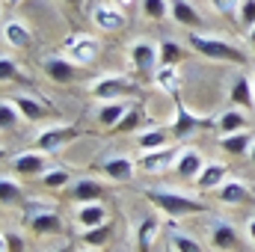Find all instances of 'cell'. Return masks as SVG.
Instances as JSON below:
<instances>
[{"mask_svg":"<svg viewBox=\"0 0 255 252\" xmlns=\"http://www.w3.org/2000/svg\"><path fill=\"white\" fill-rule=\"evenodd\" d=\"M187 45H190L196 54H202L205 60H214V63H232V65L250 63V57H247L238 45H232L229 39H223V36L190 33V36H187Z\"/></svg>","mask_w":255,"mask_h":252,"instance_id":"cell-1","label":"cell"},{"mask_svg":"<svg viewBox=\"0 0 255 252\" xmlns=\"http://www.w3.org/2000/svg\"><path fill=\"white\" fill-rule=\"evenodd\" d=\"M157 211H163L166 217H190V214H205V202L190 199V196H181V193H172V190H145L142 193Z\"/></svg>","mask_w":255,"mask_h":252,"instance_id":"cell-2","label":"cell"},{"mask_svg":"<svg viewBox=\"0 0 255 252\" xmlns=\"http://www.w3.org/2000/svg\"><path fill=\"white\" fill-rule=\"evenodd\" d=\"M136 86L122 77V74H104V77H95L89 83V95L101 104V101H125L128 95H133Z\"/></svg>","mask_w":255,"mask_h":252,"instance_id":"cell-3","label":"cell"},{"mask_svg":"<svg viewBox=\"0 0 255 252\" xmlns=\"http://www.w3.org/2000/svg\"><path fill=\"white\" fill-rule=\"evenodd\" d=\"M63 54L74 65H92L101 54V42L89 33H71L63 45Z\"/></svg>","mask_w":255,"mask_h":252,"instance_id":"cell-4","label":"cell"},{"mask_svg":"<svg viewBox=\"0 0 255 252\" xmlns=\"http://www.w3.org/2000/svg\"><path fill=\"white\" fill-rule=\"evenodd\" d=\"M92 24L98 30H104V33H119V30H125L128 15H125V9L116 6L113 0H98L92 6Z\"/></svg>","mask_w":255,"mask_h":252,"instance_id":"cell-5","label":"cell"},{"mask_svg":"<svg viewBox=\"0 0 255 252\" xmlns=\"http://www.w3.org/2000/svg\"><path fill=\"white\" fill-rule=\"evenodd\" d=\"M211 125H214V119H208V116H196V113L187 110L181 101H175V119H172V125H169V133H172L175 139H187V136H193L196 130L211 127Z\"/></svg>","mask_w":255,"mask_h":252,"instance_id":"cell-6","label":"cell"},{"mask_svg":"<svg viewBox=\"0 0 255 252\" xmlns=\"http://www.w3.org/2000/svg\"><path fill=\"white\" fill-rule=\"evenodd\" d=\"M71 139H77V127L74 125H51V127H45V130L36 133L33 145L42 148V151H48V154H57Z\"/></svg>","mask_w":255,"mask_h":252,"instance_id":"cell-7","label":"cell"},{"mask_svg":"<svg viewBox=\"0 0 255 252\" xmlns=\"http://www.w3.org/2000/svg\"><path fill=\"white\" fill-rule=\"evenodd\" d=\"M205 154L199 151V148H193V145H184V148H178V157H175V163H172V172L181 178V181H196L199 178V172L205 169Z\"/></svg>","mask_w":255,"mask_h":252,"instance_id":"cell-8","label":"cell"},{"mask_svg":"<svg viewBox=\"0 0 255 252\" xmlns=\"http://www.w3.org/2000/svg\"><path fill=\"white\" fill-rule=\"evenodd\" d=\"M128 57H130V63H133L136 71H142V74H154V68L160 65V48H157L154 42H148V39H136V42L130 45Z\"/></svg>","mask_w":255,"mask_h":252,"instance_id":"cell-9","label":"cell"},{"mask_svg":"<svg viewBox=\"0 0 255 252\" xmlns=\"http://www.w3.org/2000/svg\"><path fill=\"white\" fill-rule=\"evenodd\" d=\"M175 157H178V145H163V148L142 151V154L136 157V163H139V169H142V172L157 175V172H163V169H172Z\"/></svg>","mask_w":255,"mask_h":252,"instance_id":"cell-10","label":"cell"},{"mask_svg":"<svg viewBox=\"0 0 255 252\" xmlns=\"http://www.w3.org/2000/svg\"><path fill=\"white\" fill-rule=\"evenodd\" d=\"M12 169L18 175H45L48 172V151L42 148H27V151H18L12 154Z\"/></svg>","mask_w":255,"mask_h":252,"instance_id":"cell-11","label":"cell"},{"mask_svg":"<svg viewBox=\"0 0 255 252\" xmlns=\"http://www.w3.org/2000/svg\"><path fill=\"white\" fill-rule=\"evenodd\" d=\"M101 169H104V175H107L110 181H116V184H125V181H130V178L136 175L139 163H136L130 154H110V157L101 163Z\"/></svg>","mask_w":255,"mask_h":252,"instance_id":"cell-12","label":"cell"},{"mask_svg":"<svg viewBox=\"0 0 255 252\" xmlns=\"http://www.w3.org/2000/svg\"><path fill=\"white\" fill-rule=\"evenodd\" d=\"M42 68H45V74H48L54 83H68V80H74V74H77L80 65H74L65 54H48V57L42 60Z\"/></svg>","mask_w":255,"mask_h":252,"instance_id":"cell-13","label":"cell"},{"mask_svg":"<svg viewBox=\"0 0 255 252\" xmlns=\"http://www.w3.org/2000/svg\"><path fill=\"white\" fill-rule=\"evenodd\" d=\"M74 220L83 232H89V229H98V226L110 223V214L101 202H80V208L74 211Z\"/></svg>","mask_w":255,"mask_h":252,"instance_id":"cell-14","label":"cell"},{"mask_svg":"<svg viewBox=\"0 0 255 252\" xmlns=\"http://www.w3.org/2000/svg\"><path fill=\"white\" fill-rule=\"evenodd\" d=\"M27 226L36 232V235H60L65 226H63V217L51 208H42V211H33L27 217Z\"/></svg>","mask_w":255,"mask_h":252,"instance_id":"cell-15","label":"cell"},{"mask_svg":"<svg viewBox=\"0 0 255 252\" xmlns=\"http://www.w3.org/2000/svg\"><path fill=\"white\" fill-rule=\"evenodd\" d=\"M229 98H232V107H247L255 110V89H253V74H238L232 80V89H229Z\"/></svg>","mask_w":255,"mask_h":252,"instance_id":"cell-16","label":"cell"},{"mask_svg":"<svg viewBox=\"0 0 255 252\" xmlns=\"http://www.w3.org/2000/svg\"><path fill=\"white\" fill-rule=\"evenodd\" d=\"M255 133L247 127V130H235V133H220V148L226 151V154H232V157H244V154H250V145H253Z\"/></svg>","mask_w":255,"mask_h":252,"instance_id":"cell-17","label":"cell"},{"mask_svg":"<svg viewBox=\"0 0 255 252\" xmlns=\"http://www.w3.org/2000/svg\"><path fill=\"white\" fill-rule=\"evenodd\" d=\"M151 77H154V86H157L160 92H166V95L178 98V92H181V83H184V77H181L178 65H157Z\"/></svg>","mask_w":255,"mask_h":252,"instance_id":"cell-18","label":"cell"},{"mask_svg":"<svg viewBox=\"0 0 255 252\" xmlns=\"http://www.w3.org/2000/svg\"><path fill=\"white\" fill-rule=\"evenodd\" d=\"M211 244L217 247V250H238V244H241V238H238V229L232 226V223H226V220H217V223H211Z\"/></svg>","mask_w":255,"mask_h":252,"instance_id":"cell-19","label":"cell"},{"mask_svg":"<svg viewBox=\"0 0 255 252\" xmlns=\"http://www.w3.org/2000/svg\"><path fill=\"white\" fill-rule=\"evenodd\" d=\"M128 101H101L98 104V110H95V122L101 127H107V130H113V127L122 122V116L128 113Z\"/></svg>","mask_w":255,"mask_h":252,"instance_id":"cell-20","label":"cell"},{"mask_svg":"<svg viewBox=\"0 0 255 252\" xmlns=\"http://www.w3.org/2000/svg\"><path fill=\"white\" fill-rule=\"evenodd\" d=\"M217 196H220L223 205H247V202H253L250 187L244 181H238V178H226V184L217 190Z\"/></svg>","mask_w":255,"mask_h":252,"instance_id":"cell-21","label":"cell"},{"mask_svg":"<svg viewBox=\"0 0 255 252\" xmlns=\"http://www.w3.org/2000/svg\"><path fill=\"white\" fill-rule=\"evenodd\" d=\"M30 39H33V33H30V27H27L24 21H18V18L3 21V42H6L9 48H27Z\"/></svg>","mask_w":255,"mask_h":252,"instance_id":"cell-22","label":"cell"},{"mask_svg":"<svg viewBox=\"0 0 255 252\" xmlns=\"http://www.w3.org/2000/svg\"><path fill=\"white\" fill-rule=\"evenodd\" d=\"M226 178H229V169L223 166V163H205V169L199 172V178H196V187L199 190H220L223 184H226Z\"/></svg>","mask_w":255,"mask_h":252,"instance_id":"cell-23","label":"cell"},{"mask_svg":"<svg viewBox=\"0 0 255 252\" xmlns=\"http://www.w3.org/2000/svg\"><path fill=\"white\" fill-rule=\"evenodd\" d=\"M169 15H172L181 27H190V30H196V27L202 24V15L193 9L187 0H169Z\"/></svg>","mask_w":255,"mask_h":252,"instance_id":"cell-24","label":"cell"},{"mask_svg":"<svg viewBox=\"0 0 255 252\" xmlns=\"http://www.w3.org/2000/svg\"><path fill=\"white\" fill-rule=\"evenodd\" d=\"M169 139H172L169 127H151V130H142V133H136V145H139V151L163 148V145H169Z\"/></svg>","mask_w":255,"mask_h":252,"instance_id":"cell-25","label":"cell"},{"mask_svg":"<svg viewBox=\"0 0 255 252\" xmlns=\"http://www.w3.org/2000/svg\"><path fill=\"white\" fill-rule=\"evenodd\" d=\"M157 232H160V220H157V217H145V220L139 223V229H136V250L151 252V244H154Z\"/></svg>","mask_w":255,"mask_h":252,"instance_id":"cell-26","label":"cell"},{"mask_svg":"<svg viewBox=\"0 0 255 252\" xmlns=\"http://www.w3.org/2000/svg\"><path fill=\"white\" fill-rule=\"evenodd\" d=\"M250 127V119L241 113V110H235V107H229L220 119H217V130L220 133H235V130H247Z\"/></svg>","mask_w":255,"mask_h":252,"instance_id":"cell-27","label":"cell"},{"mask_svg":"<svg viewBox=\"0 0 255 252\" xmlns=\"http://www.w3.org/2000/svg\"><path fill=\"white\" fill-rule=\"evenodd\" d=\"M15 104H18V110H21V116L27 119V122H42L45 119V104L42 101H36V98H30V95H15L12 98Z\"/></svg>","mask_w":255,"mask_h":252,"instance_id":"cell-28","label":"cell"},{"mask_svg":"<svg viewBox=\"0 0 255 252\" xmlns=\"http://www.w3.org/2000/svg\"><path fill=\"white\" fill-rule=\"evenodd\" d=\"M101 196H104V187L95 178H80L74 184V199L77 202H101Z\"/></svg>","mask_w":255,"mask_h":252,"instance_id":"cell-29","label":"cell"},{"mask_svg":"<svg viewBox=\"0 0 255 252\" xmlns=\"http://www.w3.org/2000/svg\"><path fill=\"white\" fill-rule=\"evenodd\" d=\"M169 250L172 252H205L196 238L184 235V232H178V229H169Z\"/></svg>","mask_w":255,"mask_h":252,"instance_id":"cell-30","label":"cell"},{"mask_svg":"<svg viewBox=\"0 0 255 252\" xmlns=\"http://www.w3.org/2000/svg\"><path fill=\"white\" fill-rule=\"evenodd\" d=\"M39 178H42V187L65 190V187H68V181H71V172L63 169V166H48V172H45V175H39Z\"/></svg>","mask_w":255,"mask_h":252,"instance_id":"cell-31","label":"cell"},{"mask_svg":"<svg viewBox=\"0 0 255 252\" xmlns=\"http://www.w3.org/2000/svg\"><path fill=\"white\" fill-rule=\"evenodd\" d=\"M157 48H160V65H178L184 60V48L172 39H160Z\"/></svg>","mask_w":255,"mask_h":252,"instance_id":"cell-32","label":"cell"},{"mask_svg":"<svg viewBox=\"0 0 255 252\" xmlns=\"http://www.w3.org/2000/svg\"><path fill=\"white\" fill-rule=\"evenodd\" d=\"M21 119H24V116H21L18 104H15L12 98H3V101H0V127H3V130H12Z\"/></svg>","mask_w":255,"mask_h":252,"instance_id":"cell-33","label":"cell"},{"mask_svg":"<svg viewBox=\"0 0 255 252\" xmlns=\"http://www.w3.org/2000/svg\"><path fill=\"white\" fill-rule=\"evenodd\" d=\"M139 12L148 21H163L169 15V0H139Z\"/></svg>","mask_w":255,"mask_h":252,"instance_id":"cell-34","label":"cell"},{"mask_svg":"<svg viewBox=\"0 0 255 252\" xmlns=\"http://www.w3.org/2000/svg\"><path fill=\"white\" fill-rule=\"evenodd\" d=\"M107 241H110V223H104V226H98V229L83 232V244H86V247H92V250L104 247Z\"/></svg>","mask_w":255,"mask_h":252,"instance_id":"cell-35","label":"cell"},{"mask_svg":"<svg viewBox=\"0 0 255 252\" xmlns=\"http://www.w3.org/2000/svg\"><path fill=\"white\" fill-rule=\"evenodd\" d=\"M18 199H21V187H18V181L9 178V175H3V178H0V202H3V205H15Z\"/></svg>","mask_w":255,"mask_h":252,"instance_id":"cell-36","label":"cell"},{"mask_svg":"<svg viewBox=\"0 0 255 252\" xmlns=\"http://www.w3.org/2000/svg\"><path fill=\"white\" fill-rule=\"evenodd\" d=\"M139 119H142L139 107H136V104H130V107H128V113L122 116V122H119V125L113 127V133H128V130H136Z\"/></svg>","mask_w":255,"mask_h":252,"instance_id":"cell-37","label":"cell"},{"mask_svg":"<svg viewBox=\"0 0 255 252\" xmlns=\"http://www.w3.org/2000/svg\"><path fill=\"white\" fill-rule=\"evenodd\" d=\"M0 77H3V83H9V80H24L21 71H18V63H15L9 54L0 57Z\"/></svg>","mask_w":255,"mask_h":252,"instance_id":"cell-38","label":"cell"},{"mask_svg":"<svg viewBox=\"0 0 255 252\" xmlns=\"http://www.w3.org/2000/svg\"><path fill=\"white\" fill-rule=\"evenodd\" d=\"M238 21H241V27L253 30L255 27V0H241V6H238Z\"/></svg>","mask_w":255,"mask_h":252,"instance_id":"cell-39","label":"cell"},{"mask_svg":"<svg viewBox=\"0 0 255 252\" xmlns=\"http://www.w3.org/2000/svg\"><path fill=\"white\" fill-rule=\"evenodd\" d=\"M238 6L241 0H211V9L220 15H238Z\"/></svg>","mask_w":255,"mask_h":252,"instance_id":"cell-40","label":"cell"},{"mask_svg":"<svg viewBox=\"0 0 255 252\" xmlns=\"http://www.w3.org/2000/svg\"><path fill=\"white\" fill-rule=\"evenodd\" d=\"M24 250V241L12 232H3V252H21Z\"/></svg>","mask_w":255,"mask_h":252,"instance_id":"cell-41","label":"cell"},{"mask_svg":"<svg viewBox=\"0 0 255 252\" xmlns=\"http://www.w3.org/2000/svg\"><path fill=\"white\" fill-rule=\"evenodd\" d=\"M247 238L253 241V247H255V217H250V223H247Z\"/></svg>","mask_w":255,"mask_h":252,"instance_id":"cell-42","label":"cell"},{"mask_svg":"<svg viewBox=\"0 0 255 252\" xmlns=\"http://www.w3.org/2000/svg\"><path fill=\"white\" fill-rule=\"evenodd\" d=\"M113 3H116V6H122V9H133V6H136V3H139V0H113Z\"/></svg>","mask_w":255,"mask_h":252,"instance_id":"cell-43","label":"cell"},{"mask_svg":"<svg viewBox=\"0 0 255 252\" xmlns=\"http://www.w3.org/2000/svg\"><path fill=\"white\" fill-rule=\"evenodd\" d=\"M3 3H6V6H21L24 0H3Z\"/></svg>","mask_w":255,"mask_h":252,"instance_id":"cell-44","label":"cell"},{"mask_svg":"<svg viewBox=\"0 0 255 252\" xmlns=\"http://www.w3.org/2000/svg\"><path fill=\"white\" fill-rule=\"evenodd\" d=\"M250 45H253V51H255V27L250 30Z\"/></svg>","mask_w":255,"mask_h":252,"instance_id":"cell-45","label":"cell"},{"mask_svg":"<svg viewBox=\"0 0 255 252\" xmlns=\"http://www.w3.org/2000/svg\"><path fill=\"white\" fill-rule=\"evenodd\" d=\"M250 160L255 163V139H253V145H250Z\"/></svg>","mask_w":255,"mask_h":252,"instance_id":"cell-46","label":"cell"},{"mask_svg":"<svg viewBox=\"0 0 255 252\" xmlns=\"http://www.w3.org/2000/svg\"><path fill=\"white\" fill-rule=\"evenodd\" d=\"M253 89H255V71H253Z\"/></svg>","mask_w":255,"mask_h":252,"instance_id":"cell-47","label":"cell"},{"mask_svg":"<svg viewBox=\"0 0 255 252\" xmlns=\"http://www.w3.org/2000/svg\"><path fill=\"white\" fill-rule=\"evenodd\" d=\"M68 3H80V0H68Z\"/></svg>","mask_w":255,"mask_h":252,"instance_id":"cell-48","label":"cell"},{"mask_svg":"<svg viewBox=\"0 0 255 252\" xmlns=\"http://www.w3.org/2000/svg\"><path fill=\"white\" fill-rule=\"evenodd\" d=\"M86 252H95V250H86Z\"/></svg>","mask_w":255,"mask_h":252,"instance_id":"cell-49","label":"cell"}]
</instances>
